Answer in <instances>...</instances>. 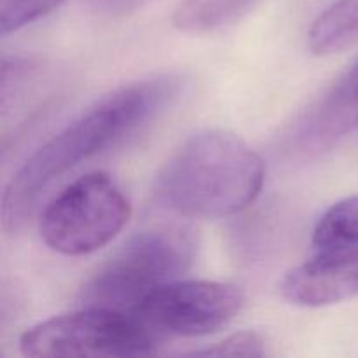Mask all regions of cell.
<instances>
[{
    "instance_id": "obj_10",
    "label": "cell",
    "mask_w": 358,
    "mask_h": 358,
    "mask_svg": "<svg viewBox=\"0 0 358 358\" xmlns=\"http://www.w3.org/2000/svg\"><path fill=\"white\" fill-rule=\"evenodd\" d=\"M261 0H182L171 23L184 34H210L250 13Z\"/></svg>"
},
{
    "instance_id": "obj_9",
    "label": "cell",
    "mask_w": 358,
    "mask_h": 358,
    "mask_svg": "<svg viewBox=\"0 0 358 358\" xmlns=\"http://www.w3.org/2000/svg\"><path fill=\"white\" fill-rule=\"evenodd\" d=\"M358 42V0H336L317 16L308 45L318 56L332 55Z\"/></svg>"
},
{
    "instance_id": "obj_14",
    "label": "cell",
    "mask_w": 358,
    "mask_h": 358,
    "mask_svg": "<svg viewBox=\"0 0 358 358\" xmlns=\"http://www.w3.org/2000/svg\"><path fill=\"white\" fill-rule=\"evenodd\" d=\"M150 0H90L94 13L105 17H124L142 9Z\"/></svg>"
},
{
    "instance_id": "obj_13",
    "label": "cell",
    "mask_w": 358,
    "mask_h": 358,
    "mask_svg": "<svg viewBox=\"0 0 358 358\" xmlns=\"http://www.w3.org/2000/svg\"><path fill=\"white\" fill-rule=\"evenodd\" d=\"M192 357H264L266 343L255 332H236L222 341L191 352Z\"/></svg>"
},
{
    "instance_id": "obj_5",
    "label": "cell",
    "mask_w": 358,
    "mask_h": 358,
    "mask_svg": "<svg viewBox=\"0 0 358 358\" xmlns=\"http://www.w3.org/2000/svg\"><path fill=\"white\" fill-rule=\"evenodd\" d=\"M157 339L133 315L83 306L28 329L20 350L35 358L145 357L156 353Z\"/></svg>"
},
{
    "instance_id": "obj_3",
    "label": "cell",
    "mask_w": 358,
    "mask_h": 358,
    "mask_svg": "<svg viewBox=\"0 0 358 358\" xmlns=\"http://www.w3.org/2000/svg\"><path fill=\"white\" fill-rule=\"evenodd\" d=\"M196 238L182 226H156L129 236L80 289L83 306L129 313L149 292L191 269Z\"/></svg>"
},
{
    "instance_id": "obj_2",
    "label": "cell",
    "mask_w": 358,
    "mask_h": 358,
    "mask_svg": "<svg viewBox=\"0 0 358 358\" xmlns=\"http://www.w3.org/2000/svg\"><path fill=\"white\" fill-rule=\"evenodd\" d=\"M264 178V161L241 136L201 129L168 157L156 192L178 215L224 219L247 210L261 194Z\"/></svg>"
},
{
    "instance_id": "obj_4",
    "label": "cell",
    "mask_w": 358,
    "mask_h": 358,
    "mask_svg": "<svg viewBox=\"0 0 358 358\" xmlns=\"http://www.w3.org/2000/svg\"><path fill=\"white\" fill-rule=\"evenodd\" d=\"M131 215V203L108 173L91 171L66 185L41 217V236L51 250L69 257L110 243Z\"/></svg>"
},
{
    "instance_id": "obj_7",
    "label": "cell",
    "mask_w": 358,
    "mask_h": 358,
    "mask_svg": "<svg viewBox=\"0 0 358 358\" xmlns=\"http://www.w3.org/2000/svg\"><path fill=\"white\" fill-rule=\"evenodd\" d=\"M358 128V58L304 112L290 133V147L301 154L332 149Z\"/></svg>"
},
{
    "instance_id": "obj_6",
    "label": "cell",
    "mask_w": 358,
    "mask_h": 358,
    "mask_svg": "<svg viewBox=\"0 0 358 358\" xmlns=\"http://www.w3.org/2000/svg\"><path fill=\"white\" fill-rule=\"evenodd\" d=\"M233 283L175 280L147 294L131 311L156 338H199L226 327L245 306Z\"/></svg>"
},
{
    "instance_id": "obj_12",
    "label": "cell",
    "mask_w": 358,
    "mask_h": 358,
    "mask_svg": "<svg viewBox=\"0 0 358 358\" xmlns=\"http://www.w3.org/2000/svg\"><path fill=\"white\" fill-rule=\"evenodd\" d=\"M65 0H0V34H14L58 9Z\"/></svg>"
},
{
    "instance_id": "obj_8",
    "label": "cell",
    "mask_w": 358,
    "mask_h": 358,
    "mask_svg": "<svg viewBox=\"0 0 358 358\" xmlns=\"http://www.w3.org/2000/svg\"><path fill=\"white\" fill-rule=\"evenodd\" d=\"M282 296L303 308H322L358 296V247L318 252L304 264L285 273Z\"/></svg>"
},
{
    "instance_id": "obj_1",
    "label": "cell",
    "mask_w": 358,
    "mask_h": 358,
    "mask_svg": "<svg viewBox=\"0 0 358 358\" xmlns=\"http://www.w3.org/2000/svg\"><path fill=\"white\" fill-rule=\"evenodd\" d=\"M177 77L156 76L110 91L42 143L14 173L3 191L2 224L16 231L58 178L80 163L133 135L156 117L178 93Z\"/></svg>"
},
{
    "instance_id": "obj_11",
    "label": "cell",
    "mask_w": 358,
    "mask_h": 358,
    "mask_svg": "<svg viewBox=\"0 0 358 358\" xmlns=\"http://www.w3.org/2000/svg\"><path fill=\"white\" fill-rule=\"evenodd\" d=\"M311 241L318 252L358 247V194L339 199L325 210L315 226Z\"/></svg>"
}]
</instances>
